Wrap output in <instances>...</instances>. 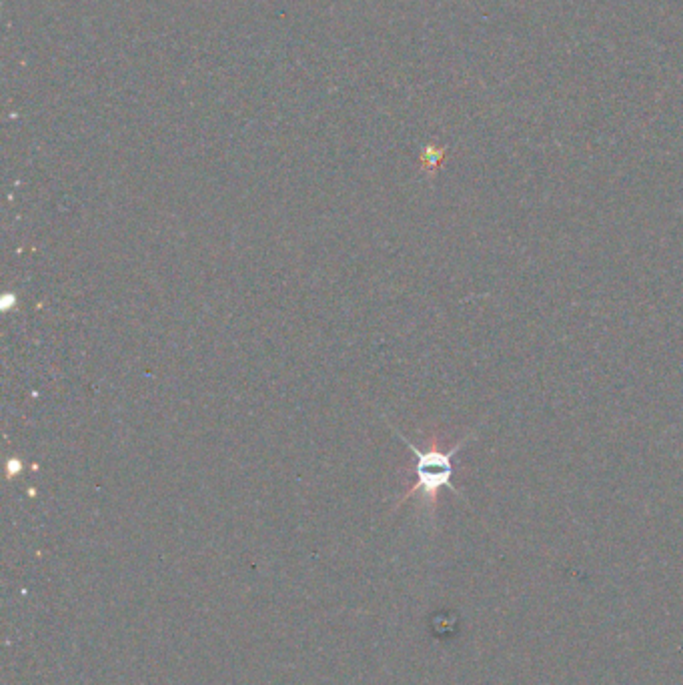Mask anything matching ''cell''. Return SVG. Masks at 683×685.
Segmentation results:
<instances>
[{
	"label": "cell",
	"mask_w": 683,
	"mask_h": 685,
	"mask_svg": "<svg viewBox=\"0 0 683 685\" xmlns=\"http://www.w3.org/2000/svg\"><path fill=\"white\" fill-rule=\"evenodd\" d=\"M397 435H399V439L413 451V459H415V483H413V487L401 497V501L399 503H403V501H407L409 497H413V495H421L423 497V501H425V505L431 509V511H435V505H437V499H439V493H441V489H451L453 493H457V495H461L459 491H457V487H453V473H455V455L459 453V449L471 439V435H475V433H471V435H467V437H463L457 445H453L449 451H443L441 447H439V443H437V439H433L431 443H429V447L427 449H419V447H415L407 437H403L399 431H395Z\"/></svg>",
	"instance_id": "obj_1"
}]
</instances>
